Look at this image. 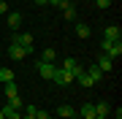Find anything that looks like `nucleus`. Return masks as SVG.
<instances>
[{
	"mask_svg": "<svg viewBox=\"0 0 122 119\" xmlns=\"http://www.w3.org/2000/svg\"><path fill=\"white\" fill-rule=\"evenodd\" d=\"M100 49H103V54L106 57H111V60H119L122 57V41H100Z\"/></svg>",
	"mask_w": 122,
	"mask_h": 119,
	"instance_id": "1",
	"label": "nucleus"
},
{
	"mask_svg": "<svg viewBox=\"0 0 122 119\" xmlns=\"http://www.w3.org/2000/svg\"><path fill=\"white\" fill-rule=\"evenodd\" d=\"M11 43L22 46L27 54H33V35H30V33H16V35H11Z\"/></svg>",
	"mask_w": 122,
	"mask_h": 119,
	"instance_id": "2",
	"label": "nucleus"
},
{
	"mask_svg": "<svg viewBox=\"0 0 122 119\" xmlns=\"http://www.w3.org/2000/svg\"><path fill=\"white\" fill-rule=\"evenodd\" d=\"M35 71H38L41 79L52 81V76H54V71H57V65H54V62H44V60H38V62H35Z\"/></svg>",
	"mask_w": 122,
	"mask_h": 119,
	"instance_id": "3",
	"label": "nucleus"
},
{
	"mask_svg": "<svg viewBox=\"0 0 122 119\" xmlns=\"http://www.w3.org/2000/svg\"><path fill=\"white\" fill-rule=\"evenodd\" d=\"M52 81H54V84H60V87H68V84L73 81V73H68V71H62V68H57L54 76H52Z\"/></svg>",
	"mask_w": 122,
	"mask_h": 119,
	"instance_id": "4",
	"label": "nucleus"
},
{
	"mask_svg": "<svg viewBox=\"0 0 122 119\" xmlns=\"http://www.w3.org/2000/svg\"><path fill=\"white\" fill-rule=\"evenodd\" d=\"M60 68H62V71H68V73H73V79H76V76H79V73L84 71V68L79 65V62H76L73 57H68V60H62V65H60Z\"/></svg>",
	"mask_w": 122,
	"mask_h": 119,
	"instance_id": "5",
	"label": "nucleus"
},
{
	"mask_svg": "<svg viewBox=\"0 0 122 119\" xmlns=\"http://www.w3.org/2000/svg\"><path fill=\"white\" fill-rule=\"evenodd\" d=\"M103 38H106V41H119V38H122L119 24H109V27L103 30Z\"/></svg>",
	"mask_w": 122,
	"mask_h": 119,
	"instance_id": "6",
	"label": "nucleus"
},
{
	"mask_svg": "<svg viewBox=\"0 0 122 119\" xmlns=\"http://www.w3.org/2000/svg\"><path fill=\"white\" fill-rule=\"evenodd\" d=\"M95 65H98L103 73H111V68H114V60H111V57H106V54H100V57L95 60Z\"/></svg>",
	"mask_w": 122,
	"mask_h": 119,
	"instance_id": "7",
	"label": "nucleus"
},
{
	"mask_svg": "<svg viewBox=\"0 0 122 119\" xmlns=\"http://www.w3.org/2000/svg\"><path fill=\"white\" fill-rule=\"evenodd\" d=\"M84 73H87V76H90V79L95 81V84H98V81H100V79H103V76H106V73H103V71H100V68L95 65V62H92V65H90V68H87V71H84Z\"/></svg>",
	"mask_w": 122,
	"mask_h": 119,
	"instance_id": "8",
	"label": "nucleus"
},
{
	"mask_svg": "<svg viewBox=\"0 0 122 119\" xmlns=\"http://www.w3.org/2000/svg\"><path fill=\"white\" fill-rule=\"evenodd\" d=\"M8 54H11L14 60H25L27 57V52H25L22 46H16V43H8Z\"/></svg>",
	"mask_w": 122,
	"mask_h": 119,
	"instance_id": "9",
	"label": "nucleus"
},
{
	"mask_svg": "<svg viewBox=\"0 0 122 119\" xmlns=\"http://www.w3.org/2000/svg\"><path fill=\"white\" fill-rule=\"evenodd\" d=\"M57 114H60L62 119H76V116H79L73 106H60V108H57Z\"/></svg>",
	"mask_w": 122,
	"mask_h": 119,
	"instance_id": "10",
	"label": "nucleus"
},
{
	"mask_svg": "<svg viewBox=\"0 0 122 119\" xmlns=\"http://www.w3.org/2000/svg\"><path fill=\"white\" fill-rule=\"evenodd\" d=\"M95 106V114H100V116H109V111H111V106L106 100H98V103H92Z\"/></svg>",
	"mask_w": 122,
	"mask_h": 119,
	"instance_id": "11",
	"label": "nucleus"
},
{
	"mask_svg": "<svg viewBox=\"0 0 122 119\" xmlns=\"http://www.w3.org/2000/svg\"><path fill=\"white\" fill-rule=\"evenodd\" d=\"M19 24H22V14H16V11H11V14H8V27H11V30H16Z\"/></svg>",
	"mask_w": 122,
	"mask_h": 119,
	"instance_id": "12",
	"label": "nucleus"
},
{
	"mask_svg": "<svg viewBox=\"0 0 122 119\" xmlns=\"http://www.w3.org/2000/svg\"><path fill=\"white\" fill-rule=\"evenodd\" d=\"M90 33H92V30H90V24H84V22H79V24H76V35H79V38H90Z\"/></svg>",
	"mask_w": 122,
	"mask_h": 119,
	"instance_id": "13",
	"label": "nucleus"
},
{
	"mask_svg": "<svg viewBox=\"0 0 122 119\" xmlns=\"http://www.w3.org/2000/svg\"><path fill=\"white\" fill-rule=\"evenodd\" d=\"M73 81H79V84H81V87H95V81H92V79H90V76H87V73H84V71H81V73H79V76H76V79H73Z\"/></svg>",
	"mask_w": 122,
	"mask_h": 119,
	"instance_id": "14",
	"label": "nucleus"
},
{
	"mask_svg": "<svg viewBox=\"0 0 122 119\" xmlns=\"http://www.w3.org/2000/svg\"><path fill=\"white\" fill-rule=\"evenodd\" d=\"M79 114H81L84 119H92V116H95V106H92V103H84V106H81V111H79Z\"/></svg>",
	"mask_w": 122,
	"mask_h": 119,
	"instance_id": "15",
	"label": "nucleus"
},
{
	"mask_svg": "<svg viewBox=\"0 0 122 119\" xmlns=\"http://www.w3.org/2000/svg\"><path fill=\"white\" fill-rule=\"evenodd\" d=\"M62 16H65L68 22H73V19H76V5H73V3L65 5V8H62Z\"/></svg>",
	"mask_w": 122,
	"mask_h": 119,
	"instance_id": "16",
	"label": "nucleus"
},
{
	"mask_svg": "<svg viewBox=\"0 0 122 119\" xmlns=\"http://www.w3.org/2000/svg\"><path fill=\"white\" fill-rule=\"evenodd\" d=\"M16 95H19L16 84H14V81H5V97H16Z\"/></svg>",
	"mask_w": 122,
	"mask_h": 119,
	"instance_id": "17",
	"label": "nucleus"
},
{
	"mask_svg": "<svg viewBox=\"0 0 122 119\" xmlns=\"http://www.w3.org/2000/svg\"><path fill=\"white\" fill-rule=\"evenodd\" d=\"M0 81H14V71L11 68H0Z\"/></svg>",
	"mask_w": 122,
	"mask_h": 119,
	"instance_id": "18",
	"label": "nucleus"
},
{
	"mask_svg": "<svg viewBox=\"0 0 122 119\" xmlns=\"http://www.w3.org/2000/svg\"><path fill=\"white\" fill-rule=\"evenodd\" d=\"M8 106H11L14 111H19V108H22V106H25V103H22V97H19V95H16V97H8Z\"/></svg>",
	"mask_w": 122,
	"mask_h": 119,
	"instance_id": "19",
	"label": "nucleus"
},
{
	"mask_svg": "<svg viewBox=\"0 0 122 119\" xmlns=\"http://www.w3.org/2000/svg\"><path fill=\"white\" fill-rule=\"evenodd\" d=\"M57 60V54H54V49L49 46V49H44V62H54Z\"/></svg>",
	"mask_w": 122,
	"mask_h": 119,
	"instance_id": "20",
	"label": "nucleus"
},
{
	"mask_svg": "<svg viewBox=\"0 0 122 119\" xmlns=\"http://www.w3.org/2000/svg\"><path fill=\"white\" fill-rule=\"evenodd\" d=\"M95 5H98V8H109L111 0H95Z\"/></svg>",
	"mask_w": 122,
	"mask_h": 119,
	"instance_id": "21",
	"label": "nucleus"
},
{
	"mask_svg": "<svg viewBox=\"0 0 122 119\" xmlns=\"http://www.w3.org/2000/svg\"><path fill=\"white\" fill-rule=\"evenodd\" d=\"M35 119H49V114H46V111H41V108H38V111H35Z\"/></svg>",
	"mask_w": 122,
	"mask_h": 119,
	"instance_id": "22",
	"label": "nucleus"
},
{
	"mask_svg": "<svg viewBox=\"0 0 122 119\" xmlns=\"http://www.w3.org/2000/svg\"><path fill=\"white\" fill-rule=\"evenodd\" d=\"M0 14H8V3H3V0H0Z\"/></svg>",
	"mask_w": 122,
	"mask_h": 119,
	"instance_id": "23",
	"label": "nucleus"
},
{
	"mask_svg": "<svg viewBox=\"0 0 122 119\" xmlns=\"http://www.w3.org/2000/svg\"><path fill=\"white\" fill-rule=\"evenodd\" d=\"M49 3V0H35V5H46Z\"/></svg>",
	"mask_w": 122,
	"mask_h": 119,
	"instance_id": "24",
	"label": "nucleus"
},
{
	"mask_svg": "<svg viewBox=\"0 0 122 119\" xmlns=\"http://www.w3.org/2000/svg\"><path fill=\"white\" fill-rule=\"evenodd\" d=\"M49 3H52V5H62V0H49Z\"/></svg>",
	"mask_w": 122,
	"mask_h": 119,
	"instance_id": "25",
	"label": "nucleus"
},
{
	"mask_svg": "<svg viewBox=\"0 0 122 119\" xmlns=\"http://www.w3.org/2000/svg\"><path fill=\"white\" fill-rule=\"evenodd\" d=\"M22 119H35V116H33V114H25V116H22Z\"/></svg>",
	"mask_w": 122,
	"mask_h": 119,
	"instance_id": "26",
	"label": "nucleus"
},
{
	"mask_svg": "<svg viewBox=\"0 0 122 119\" xmlns=\"http://www.w3.org/2000/svg\"><path fill=\"white\" fill-rule=\"evenodd\" d=\"M117 119H122V111H119V108H117Z\"/></svg>",
	"mask_w": 122,
	"mask_h": 119,
	"instance_id": "27",
	"label": "nucleus"
},
{
	"mask_svg": "<svg viewBox=\"0 0 122 119\" xmlns=\"http://www.w3.org/2000/svg\"><path fill=\"white\" fill-rule=\"evenodd\" d=\"M92 119H106V116H100V114H95V116H92Z\"/></svg>",
	"mask_w": 122,
	"mask_h": 119,
	"instance_id": "28",
	"label": "nucleus"
},
{
	"mask_svg": "<svg viewBox=\"0 0 122 119\" xmlns=\"http://www.w3.org/2000/svg\"><path fill=\"white\" fill-rule=\"evenodd\" d=\"M0 119H5V116H3V111H0Z\"/></svg>",
	"mask_w": 122,
	"mask_h": 119,
	"instance_id": "29",
	"label": "nucleus"
}]
</instances>
